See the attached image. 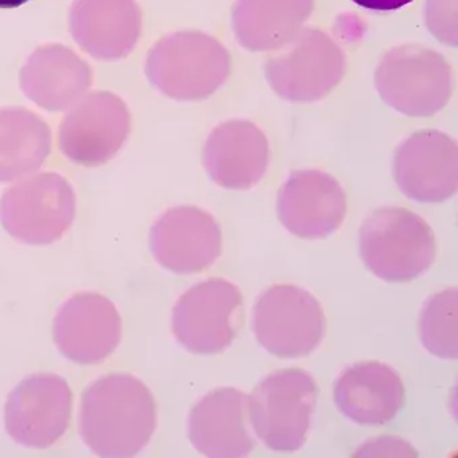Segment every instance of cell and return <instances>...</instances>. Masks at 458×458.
<instances>
[{"mask_svg":"<svg viewBox=\"0 0 458 458\" xmlns=\"http://www.w3.org/2000/svg\"><path fill=\"white\" fill-rule=\"evenodd\" d=\"M80 433L100 457H132L151 441L157 403L146 383L111 374L90 383L81 396Z\"/></svg>","mask_w":458,"mask_h":458,"instance_id":"obj_1","label":"cell"},{"mask_svg":"<svg viewBox=\"0 0 458 458\" xmlns=\"http://www.w3.org/2000/svg\"><path fill=\"white\" fill-rule=\"evenodd\" d=\"M436 238L417 214L385 208L367 216L360 227V256L377 277L388 283L415 280L436 259Z\"/></svg>","mask_w":458,"mask_h":458,"instance_id":"obj_2","label":"cell"},{"mask_svg":"<svg viewBox=\"0 0 458 458\" xmlns=\"http://www.w3.org/2000/svg\"><path fill=\"white\" fill-rule=\"evenodd\" d=\"M318 386L304 369H278L249 396V418L257 437L275 452H296L307 441L318 403Z\"/></svg>","mask_w":458,"mask_h":458,"instance_id":"obj_3","label":"cell"},{"mask_svg":"<svg viewBox=\"0 0 458 458\" xmlns=\"http://www.w3.org/2000/svg\"><path fill=\"white\" fill-rule=\"evenodd\" d=\"M327 320L320 302L305 289L280 284L265 291L253 310L259 344L278 358L310 355L323 342Z\"/></svg>","mask_w":458,"mask_h":458,"instance_id":"obj_4","label":"cell"},{"mask_svg":"<svg viewBox=\"0 0 458 458\" xmlns=\"http://www.w3.org/2000/svg\"><path fill=\"white\" fill-rule=\"evenodd\" d=\"M243 318V297L238 286L210 278L190 288L174 307L176 340L195 355H216L237 337Z\"/></svg>","mask_w":458,"mask_h":458,"instance_id":"obj_5","label":"cell"},{"mask_svg":"<svg viewBox=\"0 0 458 458\" xmlns=\"http://www.w3.org/2000/svg\"><path fill=\"white\" fill-rule=\"evenodd\" d=\"M72 402L71 387L64 377L55 374L31 375L18 383L7 396V433L23 446H52L68 430Z\"/></svg>","mask_w":458,"mask_h":458,"instance_id":"obj_6","label":"cell"},{"mask_svg":"<svg viewBox=\"0 0 458 458\" xmlns=\"http://www.w3.org/2000/svg\"><path fill=\"white\" fill-rule=\"evenodd\" d=\"M58 350L79 364H98L119 347L122 318L108 297L77 293L64 302L53 326Z\"/></svg>","mask_w":458,"mask_h":458,"instance_id":"obj_7","label":"cell"},{"mask_svg":"<svg viewBox=\"0 0 458 458\" xmlns=\"http://www.w3.org/2000/svg\"><path fill=\"white\" fill-rule=\"evenodd\" d=\"M347 198L336 179L320 171L292 174L278 195L284 226L301 238H324L339 229Z\"/></svg>","mask_w":458,"mask_h":458,"instance_id":"obj_8","label":"cell"},{"mask_svg":"<svg viewBox=\"0 0 458 458\" xmlns=\"http://www.w3.org/2000/svg\"><path fill=\"white\" fill-rule=\"evenodd\" d=\"M189 438L208 457H243L256 446L250 433L249 396L233 387L216 388L192 407Z\"/></svg>","mask_w":458,"mask_h":458,"instance_id":"obj_9","label":"cell"},{"mask_svg":"<svg viewBox=\"0 0 458 458\" xmlns=\"http://www.w3.org/2000/svg\"><path fill=\"white\" fill-rule=\"evenodd\" d=\"M221 230L210 214L195 208H175L163 216L152 234L155 259L179 275L200 273L218 259Z\"/></svg>","mask_w":458,"mask_h":458,"instance_id":"obj_10","label":"cell"},{"mask_svg":"<svg viewBox=\"0 0 458 458\" xmlns=\"http://www.w3.org/2000/svg\"><path fill=\"white\" fill-rule=\"evenodd\" d=\"M394 174L399 189L411 199L442 202L457 191V147L441 133L412 136L396 152Z\"/></svg>","mask_w":458,"mask_h":458,"instance_id":"obj_11","label":"cell"},{"mask_svg":"<svg viewBox=\"0 0 458 458\" xmlns=\"http://www.w3.org/2000/svg\"><path fill=\"white\" fill-rule=\"evenodd\" d=\"M337 409L360 425H383L404 403V386L395 369L380 361H361L340 374L335 383Z\"/></svg>","mask_w":458,"mask_h":458,"instance_id":"obj_12","label":"cell"},{"mask_svg":"<svg viewBox=\"0 0 458 458\" xmlns=\"http://www.w3.org/2000/svg\"><path fill=\"white\" fill-rule=\"evenodd\" d=\"M267 139L256 127L250 130L214 131L205 149L208 175L219 186L243 190L254 186L267 167Z\"/></svg>","mask_w":458,"mask_h":458,"instance_id":"obj_13","label":"cell"},{"mask_svg":"<svg viewBox=\"0 0 458 458\" xmlns=\"http://www.w3.org/2000/svg\"><path fill=\"white\" fill-rule=\"evenodd\" d=\"M310 10L312 0H238L234 30L248 49H273L293 38Z\"/></svg>","mask_w":458,"mask_h":458,"instance_id":"obj_14","label":"cell"},{"mask_svg":"<svg viewBox=\"0 0 458 458\" xmlns=\"http://www.w3.org/2000/svg\"><path fill=\"white\" fill-rule=\"evenodd\" d=\"M420 335L428 352L442 359H457V289L442 291L425 302L420 318Z\"/></svg>","mask_w":458,"mask_h":458,"instance_id":"obj_15","label":"cell"},{"mask_svg":"<svg viewBox=\"0 0 458 458\" xmlns=\"http://www.w3.org/2000/svg\"><path fill=\"white\" fill-rule=\"evenodd\" d=\"M358 6L374 12H394L411 4L412 0H352Z\"/></svg>","mask_w":458,"mask_h":458,"instance_id":"obj_16","label":"cell"},{"mask_svg":"<svg viewBox=\"0 0 458 458\" xmlns=\"http://www.w3.org/2000/svg\"><path fill=\"white\" fill-rule=\"evenodd\" d=\"M30 0H0V9H17Z\"/></svg>","mask_w":458,"mask_h":458,"instance_id":"obj_17","label":"cell"}]
</instances>
